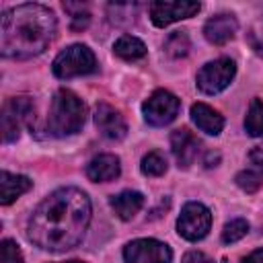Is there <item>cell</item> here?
I'll list each match as a JSON object with an SVG mask.
<instances>
[{"mask_svg": "<svg viewBox=\"0 0 263 263\" xmlns=\"http://www.w3.org/2000/svg\"><path fill=\"white\" fill-rule=\"evenodd\" d=\"M90 222V199L76 187H62L49 193L31 214L27 224L29 240L43 251L64 253L74 249Z\"/></svg>", "mask_w": 263, "mask_h": 263, "instance_id": "cell-1", "label": "cell"}, {"mask_svg": "<svg viewBox=\"0 0 263 263\" xmlns=\"http://www.w3.org/2000/svg\"><path fill=\"white\" fill-rule=\"evenodd\" d=\"M55 35V16L43 4H18L2 14L0 49L4 58L29 60L47 49Z\"/></svg>", "mask_w": 263, "mask_h": 263, "instance_id": "cell-2", "label": "cell"}, {"mask_svg": "<svg viewBox=\"0 0 263 263\" xmlns=\"http://www.w3.org/2000/svg\"><path fill=\"white\" fill-rule=\"evenodd\" d=\"M86 121V107L84 103L68 88H60L49 107L47 117V132L55 138H66L78 134Z\"/></svg>", "mask_w": 263, "mask_h": 263, "instance_id": "cell-3", "label": "cell"}, {"mask_svg": "<svg viewBox=\"0 0 263 263\" xmlns=\"http://www.w3.org/2000/svg\"><path fill=\"white\" fill-rule=\"evenodd\" d=\"M51 70L58 78L66 80V78H76V76H84L97 70V60L95 53L82 45V43H74L70 47H66L64 51H60L51 64Z\"/></svg>", "mask_w": 263, "mask_h": 263, "instance_id": "cell-4", "label": "cell"}, {"mask_svg": "<svg viewBox=\"0 0 263 263\" xmlns=\"http://www.w3.org/2000/svg\"><path fill=\"white\" fill-rule=\"evenodd\" d=\"M35 119V105L29 97L8 99L2 107L0 123H2V142H14L21 136V129L31 125Z\"/></svg>", "mask_w": 263, "mask_h": 263, "instance_id": "cell-5", "label": "cell"}, {"mask_svg": "<svg viewBox=\"0 0 263 263\" xmlns=\"http://www.w3.org/2000/svg\"><path fill=\"white\" fill-rule=\"evenodd\" d=\"M234 74H236V64L230 58H218L199 68L195 78L197 88L203 95H218L232 82Z\"/></svg>", "mask_w": 263, "mask_h": 263, "instance_id": "cell-6", "label": "cell"}, {"mask_svg": "<svg viewBox=\"0 0 263 263\" xmlns=\"http://www.w3.org/2000/svg\"><path fill=\"white\" fill-rule=\"evenodd\" d=\"M212 226L210 210L199 201H189L183 205L181 216L177 220V232L185 240H201Z\"/></svg>", "mask_w": 263, "mask_h": 263, "instance_id": "cell-7", "label": "cell"}, {"mask_svg": "<svg viewBox=\"0 0 263 263\" xmlns=\"http://www.w3.org/2000/svg\"><path fill=\"white\" fill-rule=\"evenodd\" d=\"M179 107H181V101L173 92L160 88V90H154L144 101L142 113H144V119L150 125L162 127V125H168L179 115Z\"/></svg>", "mask_w": 263, "mask_h": 263, "instance_id": "cell-8", "label": "cell"}, {"mask_svg": "<svg viewBox=\"0 0 263 263\" xmlns=\"http://www.w3.org/2000/svg\"><path fill=\"white\" fill-rule=\"evenodd\" d=\"M173 253L168 245L156 238H136L123 249L125 263H171Z\"/></svg>", "mask_w": 263, "mask_h": 263, "instance_id": "cell-9", "label": "cell"}, {"mask_svg": "<svg viewBox=\"0 0 263 263\" xmlns=\"http://www.w3.org/2000/svg\"><path fill=\"white\" fill-rule=\"evenodd\" d=\"M201 8L199 2H187V0H181V2H152L150 4V18L156 27H166L171 23H177V21H183V18H189L193 14H197Z\"/></svg>", "mask_w": 263, "mask_h": 263, "instance_id": "cell-10", "label": "cell"}, {"mask_svg": "<svg viewBox=\"0 0 263 263\" xmlns=\"http://www.w3.org/2000/svg\"><path fill=\"white\" fill-rule=\"evenodd\" d=\"M95 125L109 140H121L127 134V125H125L123 115L117 109H113L111 105H107V103H99L97 105V109H95Z\"/></svg>", "mask_w": 263, "mask_h": 263, "instance_id": "cell-11", "label": "cell"}, {"mask_svg": "<svg viewBox=\"0 0 263 263\" xmlns=\"http://www.w3.org/2000/svg\"><path fill=\"white\" fill-rule=\"evenodd\" d=\"M171 148H173V154H175L177 164L183 166V168H187L197 158L199 140L187 127H181V129H175L171 134Z\"/></svg>", "mask_w": 263, "mask_h": 263, "instance_id": "cell-12", "label": "cell"}, {"mask_svg": "<svg viewBox=\"0 0 263 263\" xmlns=\"http://www.w3.org/2000/svg\"><path fill=\"white\" fill-rule=\"evenodd\" d=\"M236 29H238L236 18H234L232 14H228V12H222V14L212 16V18L203 25V35H205V39H208L210 43H214V45H224L226 41H230V39L234 37Z\"/></svg>", "mask_w": 263, "mask_h": 263, "instance_id": "cell-13", "label": "cell"}, {"mask_svg": "<svg viewBox=\"0 0 263 263\" xmlns=\"http://www.w3.org/2000/svg\"><path fill=\"white\" fill-rule=\"evenodd\" d=\"M119 158L115 154H99L86 164V177L95 183L113 181L119 177Z\"/></svg>", "mask_w": 263, "mask_h": 263, "instance_id": "cell-14", "label": "cell"}, {"mask_svg": "<svg viewBox=\"0 0 263 263\" xmlns=\"http://www.w3.org/2000/svg\"><path fill=\"white\" fill-rule=\"evenodd\" d=\"M191 119L208 136H218L224 127V117L205 103H193L191 105Z\"/></svg>", "mask_w": 263, "mask_h": 263, "instance_id": "cell-15", "label": "cell"}, {"mask_svg": "<svg viewBox=\"0 0 263 263\" xmlns=\"http://www.w3.org/2000/svg\"><path fill=\"white\" fill-rule=\"evenodd\" d=\"M31 185H33V181L29 177L2 171L0 173V201L4 205L12 203L16 197H21L23 193H27L31 189Z\"/></svg>", "mask_w": 263, "mask_h": 263, "instance_id": "cell-16", "label": "cell"}, {"mask_svg": "<svg viewBox=\"0 0 263 263\" xmlns=\"http://www.w3.org/2000/svg\"><path fill=\"white\" fill-rule=\"evenodd\" d=\"M144 205V195L140 191H121L119 195H113L111 197V208L115 210V214L121 218V220H132Z\"/></svg>", "mask_w": 263, "mask_h": 263, "instance_id": "cell-17", "label": "cell"}, {"mask_svg": "<svg viewBox=\"0 0 263 263\" xmlns=\"http://www.w3.org/2000/svg\"><path fill=\"white\" fill-rule=\"evenodd\" d=\"M113 51L121 60H140L146 55V45H144V41H140L134 35H121L113 43Z\"/></svg>", "mask_w": 263, "mask_h": 263, "instance_id": "cell-18", "label": "cell"}, {"mask_svg": "<svg viewBox=\"0 0 263 263\" xmlns=\"http://www.w3.org/2000/svg\"><path fill=\"white\" fill-rule=\"evenodd\" d=\"M245 129L249 136L259 138L263 136V101L261 99H253L245 117Z\"/></svg>", "mask_w": 263, "mask_h": 263, "instance_id": "cell-19", "label": "cell"}, {"mask_svg": "<svg viewBox=\"0 0 263 263\" xmlns=\"http://www.w3.org/2000/svg\"><path fill=\"white\" fill-rule=\"evenodd\" d=\"M189 47H191V41L187 37V33L183 31H173L166 41H164V49L171 58H183L189 53Z\"/></svg>", "mask_w": 263, "mask_h": 263, "instance_id": "cell-20", "label": "cell"}, {"mask_svg": "<svg viewBox=\"0 0 263 263\" xmlns=\"http://www.w3.org/2000/svg\"><path fill=\"white\" fill-rule=\"evenodd\" d=\"M64 10L70 12V21H72V29L74 31H82L88 27L90 23V12L84 4L80 2H64Z\"/></svg>", "mask_w": 263, "mask_h": 263, "instance_id": "cell-21", "label": "cell"}, {"mask_svg": "<svg viewBox=\"0 0 263 263\" xmlns=\"http://www.w3.org/2000/svg\"><path fill=\"white\" fill-rule=\"evenodd\" d=\"M142 173L148 175V177H160V175H164L166 173V158L160 152H156V150L148 152L142 158Z\"/></svg>", "mask_w": 263, "mask_h": 263, "instance_id": "cell-22", "label": "cell"}, {"mask_svg": "<svg viewBox=\"0 0 263 263\" xmlns=\"http://www.w3.org/2000/svg\"><path fill=\"white\" fill-rule=\"evenodd\" d=\"M249 232V222L242 220V218H236V220H230L224 230H222V242L224 245H232L236 240H240L245 234Z\"/></svg>", "mask_w": 263, "mask_h": 263, "instance_id": "cell-23", "label": "cell"}, {"mask_svg": "<svg viewBox=\"0 0 263 263\" xmlns=\"http://www.w3.org/2000/svg\"><path fill=\"white\" fill-rule=\"evenodd\" d=\"M236 185L242 191H247V193H255L263 185V175L257 173V171H253V168H247V171H242V173L236 175Z\"/></svg>", "mask_w": 263, "mask_h": 263, "instance_id": "cell-24", "label": "cell"}, {"mask_svg": "<svg viewBox=\"0 0 263 263\" xmlns=\"http://www.w3.org/2000/svg\"><path fill=\"white\" fill-rule=\"evenodd\" d=\"M0 247H2V263H25L23 253H21V249L14 240L4 238Z\"/></svg>", "mask_w": 263, "mask_h": 263, "instance_id": "cell-25", "label": "cell"}, {"mask_svg": "<svg viewBox=\"0 0 263 263\" xmlns=\"http://www.w3.org/2000/svg\"><path fill=\"white\" fill-rule=\"evenodd\" d=\"M249 162H251L253 171H257V173L263 175V144L255 146V148L249 152Z\"/></svg>", "mask_w": 263, "mask_h": 263, "instance_id": "cell-26", "label": "cell"}, {"mask_svg": "<svg viewBox=\"0 0 263 263\" xmlns=\"http://www.w3.org/2000/svg\"><path fill=\"white\" fill-rule=\"evenodd\" d=\"M181 263H214V261L205 253H201V251H189V253L183 255Z\"/></svg>", "mask_w": 263, "mask_h": 263, "instance_id": "cell-27", "label": "cell"}, {"mask_svg": "<svg viewBox=\"0 0 263 263\" xmlns=\"http://www.w3.org/2000/svg\"><path fill=\"white\" fill-rule=\"evenodd\" d=\"M242 263H263V249L253 251L249 257H245V259H242Z\"/></svg>", "mask_w": 263, "mask_h": 263, "instance_id": "cell-28", "label": "cell"}, {"mask_svg": "<svg viewBox=\"0 0 263 263\" xmlns=\"http://www.w3.org/2000/svg\"><path fill=\"white\" fill-rule=\"evenodd\" d=\"M66 263H82V261H66Z\"/></svg>", "mask_w": 263, "mask_h": 263, "instance_id": "cell-29", "label": "cell"}]
</instances>
